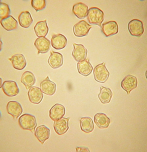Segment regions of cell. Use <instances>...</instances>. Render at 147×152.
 I'll list each match as a JSON object with an SVG mask.
<instances>
[{
  "mask_svg": "<svg viewBox=\"0 0 147 152\" xmlns=\"http://www.w3.org/2000/svg\"><path fill=\"white\" fill-rule=\"evenodd\" d=\"M104 18V13L99 8L92 7L89 10L88 18L90 23L98 25L101 27V23Z\"/></svg>",
  "mask_w": 147,
  "mask_h": 152,
  "instance_id": "cell-2",
  "label": "cell"
},
{
  "mask_svg": "<svg viewBox=\"0 0 147 152\" xmlns=\"http://www.w3.org/2000/svg\"><path fill=\"white\" fill-rule=\"evenodd\" d=\"M77 69L80 74L87 76L91 72L93 67L89 61L87 60H84L78 63Z\"/></svg>",
  "mask_w": 147,
  "mask_h": 152,
  "instance_id": "cell-23",
  "label": "cell"
},
{
  "mask_svg": "<svg viewBox=\"0 0 147 152\" xmlns=\"http://www.w3.org/2000/svg\"><path fill=\"white\" fill-rule=\"evenodd\" d=\"M34 44L38 52L43 54L48 52L51 48L50 41L44 37H39L37 38Z\"/></svg>",
  "mask_w": 147,
  "mask_h": 152,
  "instance_id": "cell-13",
  "label": "cell"
},
{
  "mask_svg": "<svg viewBox=\"0 0 147 152\" xmlns=\"http://www.w3.org/2000/svg\"><path fill=\"white\" fill-rule=\"evenodd\" d=\"M112 95V92L110 89L104 87H101V91L98 95V97L102 103H109L110 102Z\"/></svg>",
  "mask_w": 147,
  "mask_h": 152,
  "instance_id": "cell-28",
  "label": "cell"
},
{
  "mask_svg": "<svg viewBox=\"0 0 147 152\" xmlns=\"http://www.w3.org/2000/svg\"><path fill=\"white\" fill-rule=\"evenodd\" d=\"M1 23L4 28L8 31L15 30L18 27L17 21L11 15L1 20Z\"/></svg>",
  "mask_w": 147,
  "mask_h": 152,
  "instance_id": "cell-24",
  "label": "cell"
},
{
  "mask_svg": "<svg viewBox=\"0 0 147 152\" xmlns=\"http://www.w3.org/2000/svg\"><path fill=\"white\" fill-rule=\"evenodd\" d=\"M93 73L95 80L101 83H105L109 76V73L106 69L104 63L96 66L94 69Z\"/></svg>",
  "mask_w": 147,
  "mask_h": 152,
  "instance_id": "cell-3",
  "label": "cell"
},
{
  "mask_svg": "<svg viewBox=\"0 0 147 152\" xmlns=\"http://www.w3.org/2000/svg\"><path fill=\"white\" fill-rule=\"evenodd\" d=\"M69 118H62L56 120L54 123V129L59 135H61L66 133L68 130Z\"/></svg>",
  "mask_w": 147,
  "mask_h": 152,
  "instance_id": "cell-9",
  "label": "cell"
},
{
  "mask_svg": "<svg viewBox=\"0 0 147 152\" xmlns=\"http://www.w3.org/2000/svg\"><path fill=\"white\" fill-rule=\"evenodd\" d=\"M65 113L64 107L62 105L56 104L50 110L49 116L52 120L55 121L62 118Z\"/></svg>",
  "mask_w": 147,
  "mask_h": 152,
  "instance_id": "cell-19",
  "label": "cell"
},
{
  "mask_svg": "<svg viewBox=\"0 0 147 152\" xmlns=\"http://www.w3.org/2000/svg\"><path fill=\"white\" fill-rule=\"evenodd\" d=\"M11 61L14 68L19 70L24 69L27 64L25 58L22 54L13 56L11 58Z\"/></svg>",
  "mask_w": 147,
  "mask_h": 152,
  "instance_id": "cell-20",
  "label": "cell"
},
{
  "mask_svg": "<svg viewBox=\"0 0 147 152\" xmlns=\"http://www.w3.org/2000/svg\"><path fill=\"white\" fill-rule=\"evenodd\" d=\"M76 150L77 152H90L88 148L87 147H77L76 148Z\"/></svg>",
  "mask_w": 147,
  "mask_h": 152,
  "instance_id": "cell-31",
  "label": "cell"
},
{
  "mask_svg": "<svg viewBox=\"0 0 147 152\" xmlns=\"http://www.w3.org/2000/svg\"><path fill=\"white\" fill-rule=\"evenodd\" d=\"M19 123L22 128L30 130L32 132H34L37 126L35 117L29 114H25L21 116L19 118Z\"/></svg>",
  "mask_w": 147,
  "mask_h": 152,
  "instance_id": "cell-1",
  "label": "cell"
},
{
  "mask_svg": "<svg viewBox=\"0 0 147 152\" xmlns=\"http://www.w3.org/2000/svg\"><path fill=\"white\" fill-rule=\"evenodd\" d=\"M40 88L42 92L50 96L54 95L56 90V84L50 80L48 77L41 83Z\"/></svg>",
  "mask_w": 147,
  "mask_h": 152,
  "instance_id": "cell-7",
  "label": "cell"
},
{
  "mask_svg": "<svg viewBox=\"0 0 147 152\" xmlns=\"http://www.w3.org/2000/svg\"><path fill=\"white\" fill-rule=\"evenodd\" d=\"M74 49L72 55L75 60L80 62L85 60L87 53V49L82 45L73 44Z\"/></svg>",
  "mask_w": 147,
  "mask_h": 152,
  "instance_id": "cell-10",
  "label": "cell"
},
{
  "mask_svg": "<svg viewBox=\"0 0 147 152\" xmlns=\"http://www.w3.org/2000/svg\"><path fill=\"white\" fill-rule=\"evenodd\" d=\"M72 10L77 17L83 19L85 18L88 14V7L84 3H79L74 5Z\"/></svg>",
  "mask_w": 147,
  "mask_h": 152,
  "instance_id": "cell-21",
  "label": "cell"
},
{
  "mask_svg": "<svg viewBox=\"0 0 147 152\" xmlns=\"http://www.w3.org/2000/svg\"><path fill=\"white\" fill-rule=\"evenodd\" d=\"M31 4L33 7L36 11L43 10L46 6L45 0H32Z\"/></svg>",
  "mask_w": 147,
  "mask_h": 152,
  "instance_id": "cell-30",
  "label": "cell"
},
{
  "mask_svg": "<svg viewBox=\"0 0 147 152\" xmlns=\"http://www.w3.org/2000/svg\"><path fill=\"white\" fill-rule=\"evenodd\" d=\"M10 13V10L8 5L4 3L0 4V17L1 20L9 16Z\"/></svg>",
  "mask_w": 147,
  "mask_h": 152,
  "instance_id": "cell-29",
  "label": "cell"
},
{
  "mask_svg": "<svg viewBox=\"0 0 147 152\" xmlns=\"http://www.w3.org/2000/svg\"><path fill=\"white\" fill-rule=\"evenodd\" d=\"M21 81L25 86L26 88L28 89L35 83L36 79L33 73L27 71L22 74Z\"/></svg>",
  "mask_w": 147,
  "mask_h": 152,
  "instance_id": "cell-22",
  "label": "cell"
},
{
  "mask_svg": "<svg viewBox=\"0 0 147 152\" xmlns=\"http://www.w3.org/2000/svg\"><path fill=\"white\" fill-rule=\"evenodd\" d=\"M81 129L86 133H90L94 130V126L91 118L90 117L82 118L80 121Z\"/></svg>",
  "mask_w": 147,
  "mask_h": 152,
  "instance_id": "cell-25",
  "label": "cell"
},
{
  "mask_svg": "<svg viewBox=\"0 0 147 152\" xmlns=\"http://www.w3.org/2000/svg\"><path fill=\"white\" fill-rule=\"evenodd\" d=\"M67 40L64 35L59 34L54 35L51 39L52 47L57 50H60L66 46Z\"/></svg>",
  "mask_w": 147,
  "mask_h": 152,
  "instance_id": "cell-18",
  "label": "cell"
},
{
  "mask_svg": "<svg viewBox=\"0 0 147 152\" xmlns=\"http://www.w3.org/2000/svg\"><path fill=\"white\" fill-rule=\"evenodd\" d=\"M63 62V56L59 53L52 52L48 60V63L52 68L56 69L61 67Z\"/></svg>",
  "mask_w": 147,
  "mask_h": 152,
  "instance_id": "cell-14",
  "label": "cell"
},
{
  "mask_svg": "<svg viewBox=\"0 0 147 152\" xmlns=\"http://www.w3.org/2000/svg\"><path fill=\"white\" fill-rule=\"evenodd\" d=\"M137 86V78L130 75H128L126 77L121 83L122 88L127 92L128 94L136 88Z\"/></svg>",
  "mask_w": 147,
  "mask_h": 152,
  "instance_id": "cell-11",
  "label": "cell"
},
{
  "mask_svg": "<svg viewBox=\"0 0 147 152\" xmlns=\"http://www.w3.org/2000/svg\"><path fill=\"white\" fill-rule=\"evenodd\" d=\"M19 20L20 25L26 28H28L33 21L30 13L28 11L22 12L19 16Z\"/></svg>",
  "mask_w": 147,
  "mask_h": 152,
  "instance_id": "cell-27",
  "label": "cell"
},
{
  "mask_svg": "<svg viewBox=\"0 0 147 152\" xmlns=\"http://www.w3.org/2000/svg\"><path fill=\"white\" fill-rule=\"evenodd\" d=\"M8 113L14 118H17L22 113L23 109L20 103L16 101H10L7 104Z\"/></svg>",
  "mask_w": 147,
  "mask_h": 152,
  "instance_id": "cell-12",
  "label": "cell"
},
{
  "mask_svg": "<svg viewBox=\"0 0 147 152\" xmlns=\"http://www.w3.org/2000/svg\"><path fill=\"white\" fill-rule=\"evenodd\" d=\"M94 121L98 127L104 129L108 128L110 124V120L105 114L99 113L95 115Z\"/></svg>",
  "mask_w": 147,
  "mask_h": 152,
  "instance_id": "cell-17",
  "label": "cell"
},
{
  "mask_svg": "<svg viewBox=\"0 0 147 152\" xmlns=\"http://www.w3.org/2000/svg\"><path fill=\"white\" fill-rule=\"evenodd\" d=\"M102 30L105 35L109 37L115 35L118 32V25L115 21L108 22L103 25Z\"/></svg>",
  "mask_w": 147,
  "mask_h": 152,
  "instance_id": "cell-15",
  "label": "cell"
},
{
  "mask_svg": "<svg viewBox=\"0 0 147 152\" xmlns=\"http://www.w3.org/2000/svg\"><path fill=\"white\" fill-rule=\"evenodd\" d=\"M50 130L44 125L38 127L35 132V135L38 140L43 144L50 137Z\"/></svg>",
  "mask_w": 147,
  "mask_h": 152,
  "instance_id": "cell-16",
  "label": "cell"
},
{
  "mask_svg": "<svg viewBox=\"0 0 147 152\" xmlns=\"http://www.w3.org/2000/svg\"><path fill=\"white\" fill-rule=\"evenodd\" d=\"M28 95L30 102L35 104H40L43 98L41 90L36 87H31L28 91Z\"/></svg>",
  "mask_w": 147,
  "mask_h": 152,
  "instance_id": "cell-8",
  "label": "cell"
},
{
  "mask_svg": "<svg viewBox=\"0 0 147 152\" xmlns=\"http://www.w3.org/2000/svg\"><path fill=\"white\" fill-rule=\"evenodd\" d=\"M91 26L84 20L80 21L76 24L73 27L75 35L78 37H82L87 35Z\"/></svg>",
  "mask_w": 147,
  "mask_h": 152,
  "instance_id": "cell-4",
  "label": "cell"
},
{
  "mask_svg": "<svg viewBox=\"0 0 147 152\" xmlns=\"http://www.w3.org/2000/svg\"><path fill=\"white\" fill-rule=\"evenodd\" d=\"M2 88L4 93L10 97L17 95L20 90L17 83L13 81H6L2 84Z\"/></svg>",
  "mask_w": 147,
  "mask_h": 152,
  "instance_id": "cell-5",
  "label": "cell"
},
{
  "mask_svg": "<svg viewBox=\"0 0 147 152\" xmlns=\"http://www.w3.org/2000/svg\"><path fill=\"white\" fill-rule=\"evenodd\" d=\"M128 28L130 34L134 36H140L144 31L143 23L137 19L130 21L128 24Z\"/></svg>",
  "mask_w": 147,
  "mask_h": 152,
  "instance_id": "cell-6",
  "label": "cell"
},
{
  "mask_svg": "<svg viewBox=\"0 0 147 152\" xmlns=\"http://www.w3.org/2000/svg\"><path fill=\"white\" fill-rule=\"evenodd\" d=\"M34 29L38 37H45L47 35L49 31L46 20L38 22L34 27Z\"/></svg>",
  "mask_w": 147,
  "mask_h": 152,
  "instance_id": "cell-26",
  "label": "cell"
}]
</instances>
